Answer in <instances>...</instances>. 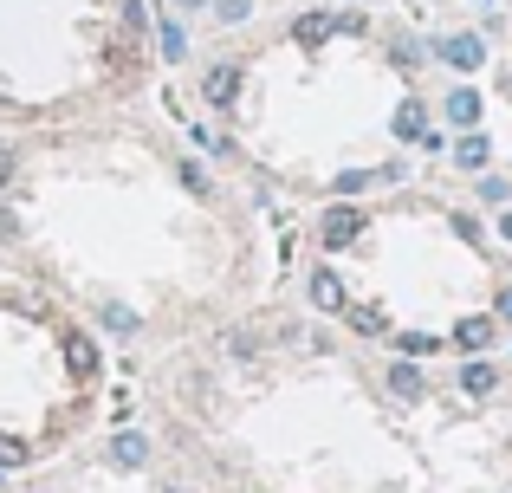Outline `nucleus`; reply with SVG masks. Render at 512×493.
Here are the masks:
<instances>
[{
    "label": "nucleus",
    "mask_w": 512,
    "mask_h": 493,
    "mask_svg": "<svg viewBox=\"0 0 512 493\" xmlns=\"http://www.w3.org/2000/svg\"><path fill=\"white\" fill-rule=\"evenodd\" d=\"M506 195H512L506 176H487V182H480V202H506Z\"/></svg>",
    "instance_id": "obj_21"
},
{
    "label": "nucleus",
    "mask_w": 512,
    "mask_h": 493,
    "mask_svg": "<svg viewBox=\"0 0 512 493\" xmlns=\"http://www.w3.org/2000/svg\"><path fill=\"white\" fill-rule=\"evenodd\" d=\"M104 325H111V331H137V312H124V305H104Z\"/></svg>",
    "instance_id": "obj_19"
},
{
    "label": "nucleus",
    "mask_w": 512,
    "mask_h": 493,
    "mask_svg": "<svg viewBox=\"0 0 512 493\" xmlns=\"http://www.w3.org/2000/svg\"><path fill=\"white\" fill-rule=\"evenodd\" d=\"M389 390H396L402 403H415V396H422V370H415V364H396V370H389Z\"/></svg>",
    "instance_id": "obj_11"
},
{
    "label": "nucleus",
    "mask_w": 512,
    "mask_h": 493,
    "mask_svg": "<svg viewBox=\"0 0 512 493\" xmlns=\"http://www.w3.org/2000/svg\"><path fill=\"white\" fill-rule=\"evenodd\" d=\"M124 26H130V33H143V26H150V13H143V0H124Z\"/></svg>",
    "instance_id": "obj_22"
},
{
    "label": "nucleus",
    "mask_w": 512,
    "mask_h": 493,
    "mask_svg": "<svg viewBox=\"0 0 512 493\" xmlns=\"http://www.w3.org/2000/svg\"><path fill=\"white\" fill-rule=\"evenodd\" d=\"M305 292H312V305H318V312H344V305H350V299H344V279L331 273V266H318Z\"/></svg>",
    "instance_id": "obj_4"
},
{
    "label": "nucleus",
    "mask_w": 512,
    "mask_h": 493,
    "mask_svg": "<svg viewBox=\"0 0 512 493\" xmlns=\"http://www.w3.org/2000/svg\"><path fill=\"white\" fill-rule=\"evenodd\" d=\"M493 383H500V370H493V364H467V370H461V390H467V396H487Z\"/></svg>",
    "instance_id": "obj_13"
},
{
    "label": "nucleus",
    "mask_w": 512,
    "mask_h": 493,
    "mask_svg": "<svg viewBox=\"0 0 512 493\" xmlns=\"http://www.w3.org/2000/svg\"><path fill=\"white\" fill-rule=\"evenodd\" d=\"M500 318H512V286H506V292H500Z\"/></svg>",
    "instance_id": "obj_25"
},
{
    "label": "nucleus",
    "mask_w": 512,
    "mask_h": 493,
    "mask_svg": "<svg viewBox=\"0 0 512 493\" xmlns=\"http://www.w3.org/2000/svg\"><path fill=\"white\" fill-rule=\"evenodd\" d=\"M201 98L227 111V104L240 98V65H208V78H201Z\"/></svg>",
    "instance_id": "obj_2"
},
{
    "label": "nucleus",
    "mask_w": 512,
    "mask_h": 493,
    "mask_svg": "<svg viewBox=\"0 0 512 493\" xmlns=\"http://www.w3.org/2000/svg\"><path fill=\"white\" fill-rule=\"evenodd\" d=\"M487 156H493V143L480 137V130H467V137L454 143V163H461V169H487Z\"/></svg>",
    "instance_id": "obj_9"
},
{
    "label": "nucleus",
    "mask_w": 512,
    "mask_h": 493,
    "mask_svg": "<svg viewBox=\"0 0 512 493\" xmlns=\"http://www.w3.org/2000/svg\"><path fill=\"white\" fill-rule=\"evenodd\" d=\"M396 344H402L409 357H428V351H435L441 338H428V331H396Z\"/></svg>",
    "instance_id": "obj_16"
},
{
    "label": "nucleus",
    "mask_w": 512,
    "mask_h": 493,
    "mask_svg": "<svg viewBox=\"0 0 512 493\" xmlns=\"http://www.w3.org/2000/svg\"><path fill=\"white\" fill-rule=\"evenodd\" d=\"M344 318H350V331H383V318L370 305H344Z\"/></svg>",
    "instance_id": "obj_17"
},
{
    "label": "nucleus",
    "mask_w": 512,
    "mask_h": 493,
    "mask_svg": "<svg viewBox=\"0 0 512 493\" xmlns=\"http://www.w3.org/2000/svg\"><path fill=\"white\" fill-rule=\"evenodd\" d=\"M338 33V13H299V20H292V39H299V46H325V39Z\"/></svg>",
    "instance_id": "obj_5"
},
{
    "label": "nucleus",
    "mask_w": 512,
    "mask_h": 493,
    "mask_svg": "<svg viewBox=\"0 0 512 493\" xmlns=\"http://www.w3.org/2000/svg\"><path fill=\"white\" fill-rule=\"evenodd\" d=\"M318 234H325V247L338 253V247H350V241L363 234V215H357V208H331V215H325V228H318Z\"/></svg>",
    "instance_id": "obj_3"
},
{
    "label": "nucleus",
    "mask_w": 512,
    "mask_h": 493,
    "mask_svg": "<svg viewBox=\"0 0 512 493\" xmlns=\"http://www.w3.org/2000/svg\"><path fill=\"white\" fill-rule=\"evenodd\" d=\"M214 13H221V26H247L253 20V0H214Z\"/></svg>",
    "instance_id": "obj_14"
},
{
    "label": "nucleus",
    "mask_w": 512,
    "mask_h": 493,
    "mask_svg": "<svg viewBox=\"0 0 512 493\" xmlns=\"http://www.w3.org/2000/svg\"><path fill=\"white\" fill-rule=\"evenodd\" d=\"M0 468H26V442H13V435H0Z\"/></svg>",
    "instance_id": "obj_18"
},
{
    "label": "nucleus",
    "mask_w": 512,
    "mask_h": 493,
    "mask_svg": "<svg viewBox=\"0 0 512 493\" xmlns=\"http://www.w3.org/2000/svg\"><path fill=\"white\" fill-rule=\"evenodd\" d=\"M396 137H402V143H422V137H428V111H422V98H402V104H396Z\"/></svg>",
    "instance_id": "obj_6"
},
{
    "label": "nucleus",
    "mask_w": 512,
    "mask_h": 493,
    "mask_svg": "<svg viewBox=\"0 0 512 493\" xmlns=\"http://www.w3.org/2000/svg\"><path fill=\"white\" fill-rule=\"evenodd\" d=\"M111 461H117V468H143V461H150V442H143L137 429L111 435Z\"/></svg>",
    "instance_id": "obj_7"
},
{
    "label": "nucleus",
    "mask_w": 512,
    "mask_h": 493,
    "mask_svg": "<svg viewBox=\"0 0 512 493\" xmlns=\"http://www.w3.org/2000/svg\"><path fill=\"white\" fill-rule=\"evenodd\" d=\"M500 234H506V247H512V215H500Z\"/></svg>",
    "instance_id": "obj_26"
},
{
    "label": "nucleus",
    "mask_w": 512,
    "mask_h": 493,
    "mask_svg": "<svg viewBox=\"0 0 512 493\" xmlns=\"http://www.w3.org/2000/svg\"><path fill=\"white\" fill-rule=\"evenodd\" d=\"M448 117H454V124H461V130H474L480 124V98H474V91H448Z\"/></svg>",
    "instance_id": "obj_10"
},
{
    "label": "nucleus",
    "mask_w": 512,
    "mask_h": 493,
    "mask_svg": "<svg viewBox=\"0 0 512 493\" xmlns=\"http://www.w3.org/2000/svg\"><path fill=\"white\" fill-rule=\"evenodd\" d=\"M175 176H182V189H195V195H208V189H214V182H208V176H201V169H195V163H182V169H175Z\"/></svg>",
    "instance_id": "obj_20"
},
{
    "label": "nucleus",
    "mask_w": 512,
    "mask_h": 493,
    "mask_svg": "<svg viewBox=\"0 0 512 493\" xmlns=\"http://www.w3.org/2000/svg\"><path fill=\"white\" fill-rule=\"evenodd\" d=\"M435 52L454 65V72H480V65H487V39L480 33H454V39H441Z\"/></svg>",
    "instance_id": "obj_1"
},
{
    "label": "nucleus",
    "mask_w": 512,
    "mask_h": 493,
    "mask_svg": "<svg viewBox=\"0 0 512 493\" xmlns=\"http://www.w3.org/2000/svg\"><path fill=\"white\" fill-rule=\"evenodd\" d=\"M188 52V33H182V20H163V59H182Z\"/></svg>",
    "instance_id": "obj_15"
},
{
    "label": "nucleus",
    "mask_w": 512,
    "mask_h": 493,
    "mask_svg": "<svg viewBox=\"0 0 512 493\" xmlns=\"http://www.w3.org/2000/svg\"><path fill=\"white\" fill-rule=\"evenodd\" d=\"M493 338H500L493 318H461V325H454V344H461V351H487Z\"/></svg>",
    "instance_id": "obj_8"
},
{
    "label": "nucleus",
    "mask_w": 512,
    "mask_h": 493,
    "mask_svg": "<svg viewBox=\"0 0 512 493\" xmlns=\"http://www.w3.org/2000/svg\"><path fill=\"white\" fill-rule=\"evenodd\" d=\"M376 182H383V169H344L331 189H338V195H363V189H376Z\"/></svg>",
    "instance_id": "obj_12"
},
{
    "label": "nucleus",
    "mask_w": 512,
    "mask_h": 493,
    "mask_svg": "<svg viewBox=\"0 0 512 493\" xmlns=\"http://www.w3.org/2000/svg\"><path fill=\"white\" fill-rule=\"evenodd\" d=\"M201 7H208V0H175V13H201Z\"/></svg>",
    "instance_id": "obj_24"
},
{
    "label": "nucleus",
    "mask_w": 512,
    "mask_h": 493,
    "mask_svg": "<svg viewBox=\"0 0 512 493\" xmlns=\"http://www.w3.org/2000/svg\"><path fill=\"white\" fill-rule=\"evenodd\" d=\"M0 182H13V150L0 143Z\"/></svg>",
    "instance_id": "obj_23"
}]
</instances>
